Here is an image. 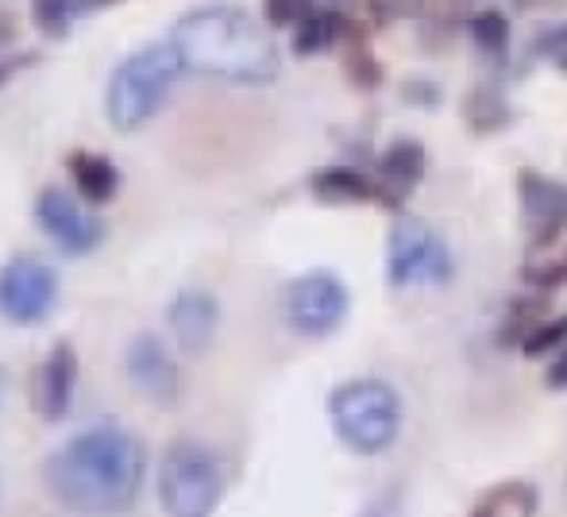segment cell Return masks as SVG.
<instances>
[{"label": "cell", "instance_id": "1", "mask_svg": "<svg viewBox=\"0 0 567 517\" xmlns=\"http://www.w3.org/2000/svg\"><path fill=\"white\" fill-rule=\"evenodd\" d=\"M147 452L124 425L101 421L47 456V495L78 517H120L140 503Z\"/></svg>", "mask_w": 567, "mask_h": 517}, {"label": "cell", "instance_id": "2", "mask_svg": "<svg viewBox=\"0 0 567 517\" xmlns=\"http://www.w3.org/2000/svg\"><path fill=\"white\" fill-rule=\"evenodd\" d=\"M171 43L186 70L225 77L236 85H262L278 74V46L259 20L239 4H202L174 20Z\"/></svg>", "mask_w": 567, "mask_h": 517}, {"label": "cell", "instance_id": "3", "mask_svg": "<svg viewBox=\"0 0 567 517\" xmlns=\"http://www.w3.org/2000/svg\"><path fill=\"white\" fill-rule=\"evenodd\" d=\"M182 70H186V62H182L178 46H174L171 39L127 54L113 70V77H109V93H105L109 124H113L116 132L143 128V124L166 105L171 90L178 85Z\"/></svg>", "mask_w": 567, "mask_h": 517}, {"label": "cell", "instance_id": "4", "mask_svg": "<svg viewBox=\"0 0 567 517\" xmlns=\"http://www.w3.org/2000/svg\"><path fill=\"white\" fill-rule=\"evenodd\" d=\"M329 417L351 452L374 456V452L390 448L402 428V397L382 379H351L332 390Z\"/></svg>", "mask_w": 567, "mask_h": 517}, {"label": "cell", "instance_id": "5", "mask_svg": "<svg viewBox=\"0 0 567 517\" xmlns=\"http://www.w3.org/2000/svg\"><path fill=\"white\" fill-rule=\"evenodd\" d=\"M225 498V467L202 441H178L158 467V503L166 517H213Z\"/></svg>", "mask_w": 567, "mask_h": 517}, {"label": "cell", "instance_id": "6", "mask_svg": "<svg viewBox=\"0 0 567 517\" xmlns=\"http://www.w3.org/2000/svg\"><path fill=\"white\" fill-rule=\"evenodd\" d=\"M386 275L394 286H441L452 278V251L425 220L402 217L390 228Z\"/></svg>", "mask_w": 567, "mask_h": 517}, {"label": "cell", "instance_id": "7", "mask_svg": "<svg viewBox=\"0 0 567 517\" xmlns=\"http://www.w3.org/2000/svg\"><path fill=\"white\" fill-rule=\"evenodd\" d=\"M348 286L329 270H309L286 286V321L301 337H329L348 317Z\"/></svg>", "mask_w": 567, "mask_h": 517}, {"label": "cell", "instance_id": "8", "mask_svg": "<svg viewBox=\"0 0 567 517\" xmlns=\"http://www.w3.org/2000/svg\"><path fill=\"white\" fill-rule=\"evenodd\" d=\"M59 301V275L51 262L16 256L0 270V313L12 324H39Z\"/></svg>", "mask_w": 567, "mask_h": 517}, {"label": "cell", "instance_id": "9", "mask_svg": "<svg viewBox=\"0 0 567 517\" xmlns=\"http://www.w3.org/2000/svg\"><path fill=\"white\" fill-rule=\"evenodd\" d=\"M124 371H127V383H132V390L143 402H151V405L182 402L186 379H182V368H178V360H174V352L155 332H140V337L127 340Z\"/></svg>", "mask_w": 567, "mask_h": 517}, {"label": "cell", "instance_id": "10", "mask_svg": "<svg viewBox=\"0 0 567 517\" xmlns=\"http://www.w3.org/2000/svg\"><path fill=\"white\" fill-rule=\"evenodd\" d=\"M35 220L66 256H90L105 240V220L59 186H47L35 197Z\"/></svg>", "mask_w": 567, "mask_h": 517}, {"label": "cell", "instance_id": "11", "mask_svg": "<svg viewBox=\"0 0 567 517\" xmlns=\"http://www.w3.org/2000/svg\"><path fill=\"white\" fill-rule=\"evenodd\" d=\"M517 197H522L525 228H529L537 248H548V244H556L567 232V186L564 182H553L548 174L525 166V170H517Z\"/></svg>", "mask_w": 567, "mask_h": 517}, {"label": "cell", "instance_id": "12", "mask_svg": "<svg viewBox=\"0 0 567 517\" xmlns=\"http://www.w3.org/2000/svg\"><path fill=\"white\" fill-rule=\"evenodd\" d=\"M166 324H171V332L189 355H202L217 340L220 301L209 290H182L174 293L171 309H166Z\"/></svg>", "mask_w": 567, "mask_h": 517}, {"label": "cell", "instance_id": "13", "mask_svg": "<svg viewBox=\"0 0 567 517\" xmlns=\"http://www.w3.org/2000/svg\"><path fill=\"white\" fill-rule=\"evenodd\" d=\"M74 390H78V352L74 344H54L47 352L43 368L35 375V410L43 421H62L74 405Z\"/></svg>", "mask_w": 567, "mask_h": 517}, {"label": "cell", "instance_id": "14", "mask_svg": "<svg viewBox=\"0 0 567 517\" xmlns=\"http://www.w3.org/2000/svg\"><path fill=\"white\" fill-rule=\"evenodd\" d=\"M425 143L421 139H394L386 147V155L379 158V178H374V186H379V205H386V209H402V201L413 194V189L421 186V178H425Z\"/></svg>", "mask_w": 567, "mask_h": 517}, {"label": "cell", "instance_id": "15", "mask_svg": "<svg viewBox=\"0 0 567 517\" xmlns=\"http://www.w3.org/2000/svg\"><path fill=\"white\" fill-rule=\"evenodd\" d=\"M66 166H70V178H74L78 194H82L90 205H105V201H113V197H116L120 170L109 163L105 155H93V151H74V155L66 158Z\"/></svg>", "mask_w": 567, "mask_h": 517}, {"label": "cell", "instance_id": "16", "mask_svg": "<svg viewBox=\"0 0 567 517\" xmlns=\"http://www.w3.org/2000/svg\"><path fill=\"white\" fill-rule=\"evenodd\" d=\"M313 194L329 205H355V201H379V186L367 174L351 166H324L313 174Z\"/></svg>", "mask_w": 567, "mask_h": 517}, {"label": "cell", "instance_id": "17", "mask_svg": "<svg viewBox=\"0 0 567 517\" xmlns=\"http://www.w3.org/2000/svg\"><path fill=\"white\" fill-rule=\"evenodd\" d=\"M343 74L355 90H379L382 82V66L371 54V43H367V28L359 20H343Z\"/></svg>", "mask_w": 567, "mask_h": 517}, {"label": "cell", "instance_id": "18", "mask_svg": "<svg viewBox=\"0 0 567 517\" xmlns=\"http://www.w3.org/2000/svg\"><path fill=\"white\" fill-rule=\"evenodd\" d=\"M343 20H348V15H340L337 8H317L313 15H306V20L293 28V54L313 59V54L329 51L332 43H340Z\"/></svg>", "mask_w": 567, "mask_h": 517}, {"label": "cell", "instance_id": "19", "mask_svg": "<svg viewBox=\"0 0 567 517\" xmlns=\"http://www.w3.org/2000/svg\"><path fill=\"white\" fill-rule=\"evenodd\" d=\"M533 514H537V490L529 483H498L471 510V517H533Z\"/></svg>", "mask_w": 567, "mask_h": 517}, {"label": "cell", "instance_id": "20", "mask_svg": "<svg viewBox=\"0 0 567 517\" xmlns=\"http://www.w3.org/2000/svg\"><path fill=\"white\" fill-rule=\"evenodd\" d=\"M463 116H467V128L475 135H491L502 132L509 124V105L502 97V90L494 85H475L463 101Z\"/></svg>", "mask_w": 567, "mask_h": 517}, {"label": "cell", "instance_id": "21", "mask_svg": "<svg viewBox=\"0 0 567 517\" xmlns=\"http://www.w3.org/2000/svg\"><path fill=\"white\" fill-rule=\"evenodd\" d=\"M471 28V43L486 54L491 62H506L509 54V20L498 12V8H483L467 20Z\"/></svg>", "mask_w": 567, "mask_h": 517}, {"label": "cell", "instance_id": "22", "mask_svg": "<svg viewBox=\"0 0 567 517\" xmlns=\"http://www.w3.org/2000/svg\"><path fill=\"white\" fill-rule=\"evenodd\" d=\"M85 8L90 0H31V23L43 35H66Z\"/></svg>", "mask_w": 567, "mask_h": 517}, {"label": "cell", "instance_id": "23", "mask_svg": "<svg viewBox=\"0 0 567 517\" xmlns=\"http://www.w3.org/2000/svg\"><path fill=\"white\" fill-rule=\"evenodd\" d=\"M421 39L429 46H444L460 20V0H421Z\"/></svg>", "mask_w": 567, "mask_h": 517}, {"label": "cell", "instance_id": "24", "mask_svg": "<svg viewBox=\"0 0 567 517\" xmlns=\"http://www.w3.org/2000/svg\"><path fill=\"white\" fill-rule=\"evenodd\" d=\"M540 313H545V301H529V298H517L514 306H509V317L502 321V332H498V344H525V337H529L540 321Z\"/></svg>", "mask_w": 567, "mask_h": 517}, {"label": "cell", "instance_id": "25", "mask_svg": "<svg viewBox=\"0 0 567 517\" xmlns=\"http://www.w3.org/2000/svg\"><path fill=\"white\" fill-rule=\"evenodd\" d=\"M313 12H317V0H262V20L270 28H298Z\"/></svg>", "mask_w": 567, "mask_h": 517}, {"label": "cell", "instance_id": "26", "mask_svg": "<svg viewBox=\"0 0 567 517\" xmlns=\"http://www.w3.org/2000/svg\"><path fill=\"white\" fill-rule=\"evenodd\" d=\"M564 344H567V313L556 317V321L537 324V329L525 337L522 352L525 355H545V352H553V348H564Z\"/></svg>", "mask_w": 567, "mask_h": 517}, {"label": "cell", "instance_id": "27", "mask_svg": "<svg viewBox=\"0 0 567 517\" xmlns=\"http://www.w3.org/2000/svg\"><path fill=\"white\" fill-rule=\"evenodd\" d=\"M533 54H537V59H545V62H553V66L567 70V23L540 31L537 43H533Z\"/></svg>", "mask_w": 567, "mask_h": 517}, {"label": "cell", "instance_id": "28", "mask_svg": "<svg viewBox=\"0 0 567 517\" xmlns=\"http://www.w3.org/2000/svg\"><path fill=\"white\" fill-rule=\"evenodd\" d=\"M525 282L537 286V290H556V286L567 282V256L548 262V267H529L525 270Z\"/></svg>", "mask_w": 567, "mask_h": 517}, {"label": "cell", "instance_id": "29", "mask_svg": "<svg viewBox=\"0 0 567 517\" xmlns=\"http://www.w3.org/2000/svg\"><path fill=\"white\" fill-rule=\"evenodd\" d=\"M367 8H371L374 23H394V20H402V15H410L413 0H367Z\"/></svg>", "mask_w": 567, "mask_h": 517}, {"label": "cell", "instance_id": "30", "mask_svg": "<svg viewBox=\"0 0 567 517\" xmlns=\"http://www.w3.org/2000/svg\"><path fill=\"white\" fill-rule=\"evenodd\" d=\"M436 97H441V93H436V85H429V82H405V101H421V105H433Z\"/></svg>", "mask_w": 567, "mask_h": 517}, {"label": "cell", "instance_id": "31", "mask_svg": "<svg viewBox=\"0 0 567 517\" xmlns=\"http://www.w3.org/2000/svg\"><path fill=\"white\" fill-rule=\"evenodd\" d=\"M545 386H553V390H564L567 386V352L556 355V363L548 368V375H545Z\"/></svg>", "mask_w": 567, "mask_h": 517}, {"label": "cell", "instance_id": "32", "mask_svg": "<svg viewBox=\"0 0 567 517\" xmlns=\"http://www.w3.org/2000/svg\"><path fill=\"white\" fill-rule=\"evenodd\" d=\"M398 503H402V498H398V490H394V495L379 498V503H374L363 517H398Z\"/></svg>", "mask_w": 567, "mask_h": 517}, {"label": "cell", "instance_id": "33", "mask_svg": "<svg viewBox=\"0 0 567 517\" xmlns=\"http://www.w3.org/2000/svg\"><path fill=\"white\" fill-rule=\"evenodd\" d=\"M4 390H8V379H4V371H0V402H4Z\"/></svg>", "mask_w": 567, "mask_h": 517}, {"label": "cell", "instance_id": "34", "mask_svg": "<svg viewBox=\"0 0 567 517\" xmlns=\"http://www.w3.org/2000/svg\"><path fill=\"white\" fill-rule=\"evenodd\" d=\"M0 39H8V20H0Z\"/></svg>", "mask_w": 567, "mask_h": 517}, {"label": "cell", "instance_id": "35", "mask_svg": "<svg viewBox=\"0 0 567 517\" xmlns=\"http://www.w3.org/2000/svg\"><path fill=\"white\" fill-rule=\"evenodd\" d=\"M90 4H113V0H90Z\"/></svg>", "mask_w": 567, "mask_h": 517}, {"label": "cell", "instance_id": "36", "mask_svg": "<svg viewBox=\"0 0 567 517\" xmlns=\"http://www.w3.org/2000/svg\"><path fill=\"white\" fill-rule=\"evenodd\" d=\"M332 4H340V0H332Z\"/></svg>", "mask_w": 567, "mask_h": 517}]
</instances>
